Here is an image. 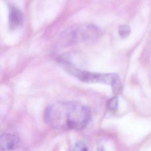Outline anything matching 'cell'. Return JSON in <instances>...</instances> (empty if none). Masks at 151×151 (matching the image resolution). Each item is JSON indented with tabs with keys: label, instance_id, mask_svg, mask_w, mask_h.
<instances>
[{
	"label": "cell",
	"instance_id": "1",
	"mask_svg": "<svg viewBox=\"0 0 151 151\" xmlns=\"http://www.w3.org/2000/svg\"><path fill=\"white\" fill-rule=\"evenodd\" d=\"M91 119L90 110L76 101H63L48 106L44 119L51 127L57 130H79L86 127Z\"/></svg>",
	"mask_w": 151,
	"mask_h": 151
},
{
	"label": "cell",
	"instance_id": "2",
	"mask_svg": "<svg viewBox=\"0 0 151 151\" xmlns=\"http://www.w3.org/2000/svg\"><path fill=\"white\" fill-rule=\"evenodd\" d=\"M69 74L86 83H103L111 86L114 93H118L121 88V82L116 74H99L81 70L75 67L71 62L65 61L60 64Z\"/></svg>",
	"mask_w": 151,
	"mask_h": 151
},
{
	"label": "cell",
	"instance_id": "3",
	"mask_svg": "<svg viewBox=\"0 0 151 151\" xmlns=\"http://www.w3.org/2000/svg\"><path fill=\"white\" fill-rule=\"evenodd\" d=\"M100 31L93 25H84L68 29L63 34L62 38L68 45L81 41L94 40L99 36Z\"/></svg>",
	"mask_w": 151,
	"mask_h": 151
},
{
	"label": "cell",
	"instance_id": "4",
	"mask_svg": "<svg viewBox=\"0 0 151 151\" xmlns=\"http://www.w3.org/2000/svg\"><path fill=\"white\" fill-rule=\"evenodd\" d=\"M19 143V139L14 134L4 133L0 137V149L4 150H13Z\"/></svg>",
	"mask_w": 151,
	"mask_h": 151
},
{
	"label": "cell",
	"instance_id": "5",
	"mask_svg": "<svg viewBox=\"0 0 151 151\" xmlns=\"http://www.w3.org/2000/svg\"><path fill=\"white\" fill-rule=\"evenodd\" d=\"M23 21V14L21 11L14 5H11L9 8L8 22L9 27L14 29L20 26Z\"/></svg>",
	"mask_w": 151,
	"mask_h": 151
},
{
	"label": "cell",
	"instance_id": "6",
	"mask_svg": "<svg viewBox=\"0 0 151 151\" xmlns=\"http://www.w3.org/2000/svg\"><path fill=\"white\" fill-rule=\"evenodd\" d=\"M119 34L122 38H125L129 36L130 33V28L127 25H120L118 29Z\"/></svg>",
	"mask_w": 151,
	"mask_h": 151
},
{
	"label": "cell",
	"instance_id": "7",
	"mask_svg": "<svg viewBox=\"0 0 151 151\" xmlns=\"http://www.w3.org/2000/svg\"><path fill=\"white\" fill-rule=\"evenodd\" d=\"M71 150H83L85 151L88 150L86 144L83 141H78L74 143L73 146Z\"/></svg>",
	"mask_w": 151,
	"mask_h": 151
},
{
	"label": "cell",
	"instance_id": "8",
	"mask_svg": "<svg viewBox=\"0 0 151 151\" xmlns=\"http://www.w3.org/2000/svg\"><path fill=\"white\" fill-rule=\"evenodd\" d=\"M118 99L116 96L112 97L109 101L108 107L111 111H116L118 107Z\"/></svg>",
	"mask_w": 151,
	"mask_h": 151
}]
</instances>
